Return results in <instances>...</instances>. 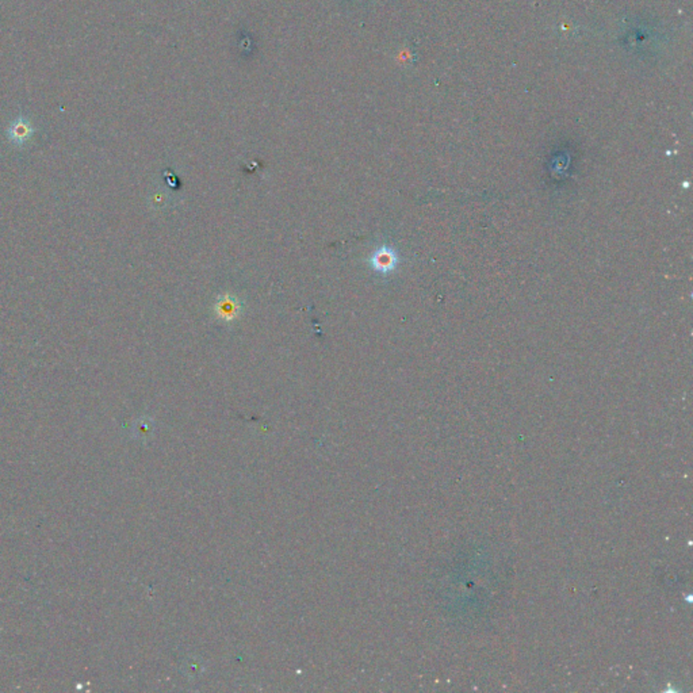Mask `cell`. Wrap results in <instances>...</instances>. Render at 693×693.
Wrapping results in <instances>:
<instances>
[{
	"label": "cell",
	"mask_w": 693,
	"mask_h": 693,
	"mask_svg": "<svg viewBox=\"0 0 693 693\" xmlns=\"http://www.w3.org/2000/svg\"><path fill=\"white\" fill-rule=\"evenodd\" d=\"M34 133H35V126L26 116L22 114L10 122L7 127L8 141L18 148H22L26 144H29Z\"/></svg>",
	"instance_id": "1"
},
{
	"label": "cell",
	"mask_w": 693,
	"mask_h": 693,
	"mask_svg": "<svg viewBox=\"0 0 693 693\" xmlns=\"http://www.w3.org/2000/svg\"><path fill=\"white\" fill-rule=\"evenodd\" d=\"M221 312V316H229V317H233L235 318V314L236 312L239 310V306L232 301H225L221 303V309H218Z\"/></svg>",
	"instance_id": "3"
},
{
	"label": "cell",
	"mask_w": 693,
	"mask_h": 693,
	"mask_svg": "<svg viewBox=\"0 0 693 693\" xmlns=\"http://www.w3.org/2000/svg\"><path fill=\"white\" fill-rule=\"evenodd\" d=\"M370 262H371V266L374 267V270L386 273V272L392 271L394 269V266L397 263V256L390 248L381 246L378 251L374 252Z\"/></svg>",
	"instance_id": "2"
}]
</instances>
